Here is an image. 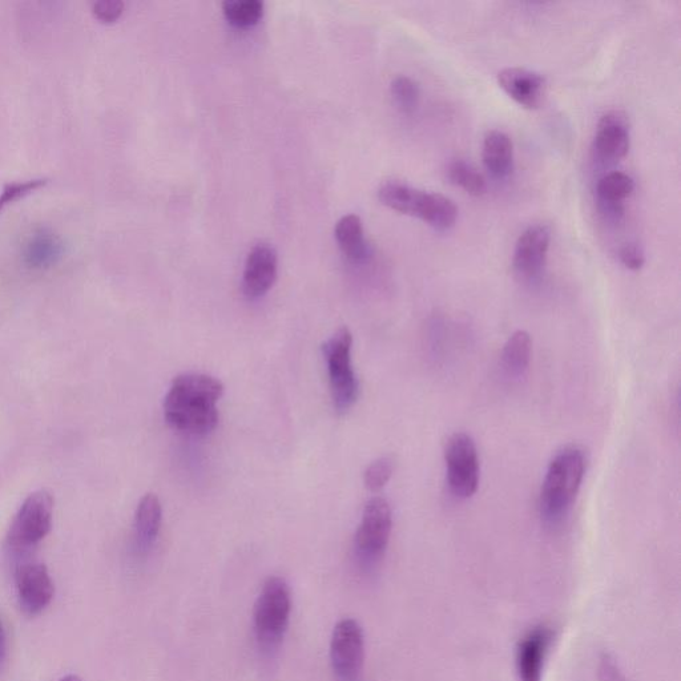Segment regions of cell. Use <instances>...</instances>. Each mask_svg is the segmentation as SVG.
<instances>
[{"mask_svg": "<svg viewBox=\"0 0 681 681\" xmlns=\"http://www.w3.org/2000/svg\"><path fill=\"white\" fill-rule=\"evenodd\" d=\"M619 259L624 267L634 272L640 271L646 263V256H644L642 248L636 244H626L620 248Z\"/></svg>", "mask_w": 681, "mask_h": 681, "instance_id": "obj_29", "label": "cell"}, {"mask_svg": "<svg viewBox=\"0 0 681 681\" xmlns=\"http://www.w3.org/2000/svg\"><path fill=\"white\" fill-rule=\"evenodd\" d=\"M598 681H627L614 656L604 652L598 663Z\"/></svg>", "mask_w": 681, "mask_h": 681, "instance_id": "obj_28", "label": "cell"}, {"mask_svg": "<svg viewBox=\"0 0 681 681\" xmlns=\"http://www.w3.org/2000/svg\"><path fill=\"white\" fill-rule=\"evenodd\" d=\"M587 459L578 446H566L548 463L539 510L547 525H559L570 513L586 474Z\"/></svg>", "mask_w": 681, "mask_h": 681, "instance_id": "obj_2", "label": "cell"}, {"mask_svg": "<svg viewBox=\"0 0 681 681\" xmlns=\"http://www.w3.org/2000/svg\"><path fill=\"white\" fill-rule=\"evenodd\" d=\"M20 608L28 616L42 614L50 606L55 586L44 564H24L16 572Z\"/></svg>", "mask_w": 681, "mask_h": 681, "instance_id": "obj_10", "label": "cell"}, {"mask_svg": "<svg viewBox=\"0 0 681 681\" xmlns=\"http://www.w3.org/2000/svg\"><path fill=\"white\" fill-rule=\"evenodd\" d=\"M551 232L546 225H533L522 233L515 245L513 267L523 280H535L545 269Z\"/></svg>", "mask_w": 681, "mask_h": 681, "instance_id": "obj_11", "label": "cell"}, {"mask_svg": "<svg viewBox=\"0 0 681 681\" xmlns=\"http://www.w3.org/2000/svg\"><path fill=\"white\" fill-rule=\"evenodd\" d=\"M48 183V179H30L24 181H14V183H7L0 193V212L3 211L7 205L19 200L20 197L28 195V193L36 191V189L44 187Z\"/></svg>", "mask_w": 681, "mask_h": 681, "instance_id": "obj_26", "label": "cell"}, {"mask_svg": "<svg viewBox=\"0 0 681 681\" xmlns=\"http://www.w3.org/2000/svg\"><path fill=\"white\" fill-rule=\"evenodd\" d=\"M224 385L207 374H181L173 380L164 400V417L173 429L203 435L219 423L220 398Z\"/></svg>", "mask_w": 681, "mask_h": 681, "instance_id": "obj_1", "label": "cell"}, {"mask_svg": "<svg viewBox=\"0 0 681 681\" xmlns=\"http://www.w3.org/2000/svg\"><path fill=\"white\" fill-rule=\"evenodd\" d=\"M334 235L338 247L346 256V259L352 261L354 264H362L368 261L370 257V249L366 243L364 225L360 216L346 215L337 221L336 228H334Z\"/></svg>", "mask_w": 681, "mask_h": 681, "instance_id": "obj_19", "label": "cell"}, {"mask_svg": "<svg viewBox=\"0 0 681 681\" xmlns=\"http://www.w3.org/2000/svg\"><path fill=\"white\" fill-rule=\"evenodd\" d=\"M292 595L285 579L271 576L264 583L253 610V630L261 654L273 658L288 631Z\"/></svg>", "mask_w": 681, "mask_h": 681, "instance_id": "obj_4", "label": "cell"}, {"mask_svg": "<svg viewBox=\"0 0 681 681\" xmlns=\"http://www.w3.org/2000/svg\"><path fill=\"white\" fill-rule=\"evenodd\" d=\"M447 177L454 185L461 187L471 196H482L487 191L485 177L470 163L462 159L450 161L447 165Z\"/></svg>", "mask_w": 681, "mask_h": 681, "instance_id": "obj_22", "label": "cell"}, {"mask_svg": "<svg viewBox=\"0 0 681 681\" xmlns=\"http://www.w3.org/2000/svg\"><path fill=\"white\" fill-rule=\"evenodd\" d=\"M59 681H82V679L79 678V676L76 675H68L66 678L60 679Z\"/></svg>", "mask_w": 681, "mask_h": 681, "instance_id": "obj_31", "label": "cell"}, {"mask_svg": "<svg viewBox=\"0 0 681 681\" xmlns=\"http://www.w3.org/2000/svg\"><path fill=\"white\" fill-rule=\"evenodd\" d=\"M122 0H98L92 4V14L103 23H115L123 15Z\"/></svg>", "mask_w": 681, "mask_h": 681, "instance_id": "obj_27", "label": "cell"}, {"mask_svg": "<svg viewBox=\"0 0 681 681\" xmlns=\"http://www.w3.org/2000/svg\"><path fill=\"white\" fill-rule=\"evenodd\" d=\"M635 183L627 173L611 172L596 185L599 207L610 220H619L624 213V200L634 192Z\"/></svg>", "mask_w": 681, "mask_h": 681, "instance_id": "obj_17", "label": "cell"}, {"mask_svg": "<svg viewBox=\"0 0 681 681\" xmlns=\"http://www.w3.org/2000/svg\"><path fill=\"white\" fill-rule=\"evenodd\" d=\"M630 149V131L627 120L619 112L604 115L598 124L594 139V152L602 161H618Z\"/></svg>", "mask_w": 681, "mask_h": 681, "instance_id": "obj_15", "label": "cell"}, {"mask_svg": "<svg viewBox=\"0 0 681 681\" xmlns=\"http://www.w3.org/2000/svg\"><path fill=\"white\" fill-rule=\"evenodd\" d=\"M394 103L404 114H413L417 110L421 92L418 84L408 76H397L390 86Z\"/></svg>", "mask_w": 681, "mask_h": 681, "instance_id": "obj_24", "label": "cell"}, {"mask_svg": "<svg viewBox=\"0 0 681 681\" xmlns=\"http://www.w3.org/2000/svg\"><path fill=\"white\" fill-rule=\"evenodd\" d=\"M533 354V340L526 330H517L511 334L502 353L503 366L513 377H521L529 369Z\"/></svg>", "mask_w": 681, "mask_h": 681, "instance_id": "obj_21", "label": "cell"}, {"mask_svg": "<svg viewBox=\"0 0 681 681\" xmlns=\"http://www.w3.org/2000/svg\"><path fill=\"white\" fill-rule=\"evenodd\" d=\"M483 164L495 179L503 180L514 168V145L502 131H490L483 140Z\"/></svg>", "mask_w": 681, "mask_h": 681, "instance_id": "obj_18", "label": "cell"}, {"mask_svg": "<svg viewBox=\"0 0 681 681\" xmlns=\"http://www.w3.org/2000/svg\"><path fill=\"white\" fill-rule=\"evenodd\" d=\"M447 483L455 497L469 499L477 493L481 469L474 439L466 433L451 435L445 447Z\"/></svg>", "mask_w": 681, "mask_h": 681, "instance_id": "obj_7", "label": "cell"}, {"mask_svg": "<svg viewBox=\"0 0 681 681\" xmlns=\"http://www.w3.org/2000/svg\"><path fill=\"white\" fill-rule=\"evenodd\" d=\"M225 19L237 28L256 26L264 15V3L260 0H228L223 3Z\"/></svg>", "mask_w": 681, "mask_h": 681, "instance_id": "obj_23", "label": "cell"}, {"mask_svg": "<svg viewBox=\"0 0 681 681\" xmlns=\"http://www.w3.org/2000/svg\"><path fill=\"white\" fill-rule=\"evenodd\" d=\"M353 336L348 328L333 334L322 346L328 365L330 393L334 409L345 414L357 402L360 385L352 365Z\"/></svg>", "mask_w": 681, "mask_h": 681, "instance_id": "obj_5", "label": "cell"}, {"mask_svg": "<svg viewBox=\"0 0 681 681\" xmlns=\"http://www.w3.org/2000/svg\"><path fill=\"white\" fill-rule=\"evenodd\" d=\"M394 469H396V461L393 457H382L374 461L364 474L366 489H369L372 493H378V491L384 489L392 478Z\"/></svg>", "mask_w": 681, "mask_h": 681, "instance_id": "obj_25", "label": "cell"}, {"mask_svg": "<svg viewBox=\"0 0 681 681\" xmlns=\"http://www.w3.org/2000/svg\"><path fill=\"white\" fill-rule=\"evenodd\" d=\"M54 515V498L47 490L28 495L12 522L8 543L16 550L38 545L50 534Z\"/></svg>", "mask_w": 681, "mask_h": 681, "instance_id": "obj_8", "label": "cell"}, {"mask_svg": "<svg viewBox=\"0 0 681 681\" xmlns=\"http://www.w3.org/2000/svg\"><path fill=\"white\" fill-rule=\"evenodd\" d=\"M66 253L62 237L50 228H36L22 245V261L31 271H47L60 263Z\"/></svg>", "mask_w": 681, "mask_h": 681, "instance_id": "obj_14", "label": "cell"}, {"mask_svg": "<svg viewBox=\"0 0 681 681\" xmlns=\"http://www.w3.org/2000/svg\"><path fill=\"white\" fill-rule=\"evenodd\" d=\"M278 257L276 249L269 244H257L245 261L243 290L245 296L256 300L265 296L276 282Z\"/></svg>", "mask_w": 681, "mask_h": 681, "instance_id": "obj_13", "label": "cell"}, {"mask_svg": "<svg viewBox=\"0 0 681 681\" xmlns=\"http://www.w3.org/2000/svg\"><path fill=\"white\" fill-rule=\"evenodd\" d=\"M163 522V506L155 494L141 498L135 514V537L137 547L148 551L159 537Z\"/></svg>", "mask_w": 681, "mask_h": 681, "instance_id": "obj_20", "label": "cell"}, {"mask_svg": "<svg viewBox=\"0 0 681 681\" xmlns=\"http://www.w3.org/2000/svg\"><path fill=\"white\" fill-rule=\"evenodd\" d=\"M330 663L336 681H362L365 636L357 620L342 619L330 640Z\"/></svg>", "mask_w": 681, "mask_h": 681, "instance_id": "obj_9", "label": "cell"}, {"mask_svg": "<svg viewBox=\"0 0 681 681\" xmlns=\"http://www.w3.org/2000/svg\"><path fill=\"white\" fill-rule=\"evenodd\" d=\"M555 634L550 627L539 626L523 636L517 647V674L519 681H542L548 655Z\"/></svg>", "mask_w": 681, "mask_h": 681, "instance_id": "obj_12", "label": "cell"}, {"mask_svg": "<svg viewBox=\"0 0 681 681\" xmlns=\"http://www.w3.org/2000/svg\"><path fill=\"white\" fill-rule=\"evenodd\" d=\"M4 655H6V634L2 622H0V666H2Z\"/></svg>", "mask_w": 681, "mask_h": 681, "instance_id": "obj_30", "label": "cell"}, {"mask_svg": "<svg viewBox=\"0 0 681 681\" xmlns=\"http://www.w3.org/2000/svg\"><path fill=\"white\" fill-rule=\"evenodd\" d=\"M498 84L519 106L535 110L541 106L545 79L525 68H506L498 74Z\"/></svg>", "mask_w": 681, "mask_h": 681, "instance_id": "obj_16", "label": "cell"}, {"mask_svg": "<svg viewBox=\"0 0 681 681\" xmlns=\"http://www.w3.org/2000/svg\"><path fill=\"white\" fill-rule=\"evenodd\" d=\"M378 199L392 211L418 217L435 231H449L457 223V205L441 193L419 191L401 181L390 180L378 189Z\"/></svg>", "mask_w": 681, "mask_h": 681, "instance_id": "obj_3", "label": "cell"}, {"mask_svg": "<svg viewBox=\"0 0 681 681\" xmlns=\"http://www.w3.org/2000/svg\"><path fill=\"white\" fill-rule=\"evenodd\" d=\"M393 529L392 507L381 497L366 503L356 541V556L362 570L373 571L384 559Z\"/></svg>", "mask_w": 681, "mask_h": 681, "instance_id": "obj_6", "label": "cell"}]
</instances>
